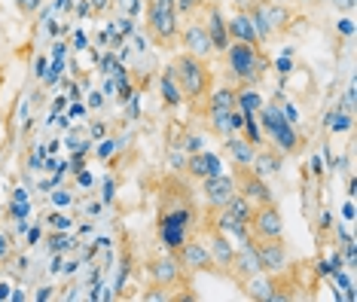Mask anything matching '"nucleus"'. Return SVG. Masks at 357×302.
Returning <instances> with one entry per match:
<instances>
[{
    "label": "nucleus",
    "mask_w": 357,
    "mask_h": 302,
    "mask_svg": "<svg viewBox=\"0 0 357 302\" xmlns=\"http://www.w3.org/2000/svg\"><path fill=\"white\" fill-rule=\"evenodd\" d=\"M272 61L269 55L263 52L259 46H250V43H238L232 40L223 52V77L229 86H259L269 73Z\"/></svg>",
    "instance_id": "nucleus-1"
},
{
    "label": "nucleus",
    "mask_w": 357,
    "mask_h": 302,
    "mask_svg": "<svg viewBox=\"0 0 357 302\" xmlns=\"http://www.w3.org/2000/svg\"><path fill=\"white\" fill-rule=\"evenodd\" d=\"M199 232V211L192 199H181L177 205H165L162 202L159 220H156V241L162 250H177L190 235Z\"/></svg>",
    "instance_id": "nucleus-2"
},
{
    "label": "nucleus",
    "mask_w": 357,
    "mask_h": 302,
    "mask_svg": "<svg viewBox=\"0 0 357 302\" xmlns=\"http://www.w3.org/2000/svg\"><path fill=\"white\" fill-rule=\"evenodd\" d=\"M168 68H172L177 86H181L183 101L192 104V107H199L205 101V95L214 89V70H211L205 59H196L190 52H177Z\"/></svg>",
    "instance_id": "nucleus-3"
},
{
    "label": "nucleus",
    "mask_w": 357,
    "mask_h": 302,
    "mask_svg": "<svg viewBox=\"0 0 357 302\" xmlns=\"http://www.w3.org/2000/svg\"><path fill=\"white\" fill-rule=\"evenodd\" d=\"M144 31L156 49H165V52L177 49V31H181L177 0H147L144 3Z\"/></svg>",
    "instance_id": "nucleus-4"
},
{
    "label": "nucleus",
    "mask_w": 357,
    "mask_h": 302,
    "mask_svg": "<svg viewBox=\"0 0 357 302\" xmlns=\"http://www.w3.org/2000/svg\"><path fill=\"white\" fill-rule=\"evenodd\" d=\"M257 119H259L263 135L269 137V144L281 153V156H299V153H303V146H305L303 135H299V128L281 113L278 101L263 104V107L257 110Z\"/></svg>",
    "instance_id": "nucleus-5"
},
{
    "label": "nucleus",
    "mask_w": 357,
    "mask_h": 302,
    "mask_svg": "<svg viewBox=\"0 0 357 302\" xmlns=\"http://www.w3.org/2000/svg\"><path fill=\"white\" fill-rule=\"evenodd\" d=\"M174 259H177V266L183 269V275H199V272H217V266H214V259H211L208 254V244L199 239V235H190L181 248L172 250Z\"/></svg>",
    "instance_id": "nucleus-6"
},
{
    "label": "nucleus",
    "mask_w": 357,
    "mask_h": 302,
    "mask_svg": "<svg viewBox=\"0 0 357 302\" xmlns=\"http://www.w3.org/2000/svg\"><path fill=\"white\" fill-rule=\"evenodd\" d=\"M248 229L254 235V241H263V239H281L284 235V217H281V208L275 205H257L254 214L248 220Z\"/></svg>",
    "instance_id": "nucleus-7"
},
{
    "label": "nucleus",
    "mask_w": 357,
    "mask_h": 302,
    "mask_svg": "<svg viewBox=\"0 0 357 302\" xmlns=\"http://www.w3.org/2000/svg\"><path fill=\"white\" fill-rule=\"evenodd\" d=\"M257 257H259V266H263V272L269 275H281L284 269H290L294 263V254H290V244L281 239H263L257 241Z\"/></svg>",
    "instance_id": "nucleus-8"
},
{
    "label": "nucleus",
    "mask_w": 357,
    "mask_h": 302,
    "mask_svg": "<svg viewBox=\"0 0 357 302\" xmlns=\"http://www.w3.org/2000/svg\"><path fill=\"white\" fill-rule=\"evenodd\" d=\"M202 24H205L208 37H211V46H214V55H223L226 46L232 43L229 40V31H226V13L223 6L217 3V0H208L205 6H202Z\"/></svg>",
    "instance_id": "nucleus-9"
},
{
    "label": "nucleus",
    "mask_w": 357,
    "mask_h": 302,
    "mask_svg": "<svg viewBox=\"0 0 357 302\" xmlns=\"http://www.w3.org/2000/svg\"><path fill=\"white\" fill-rule=\"evenodd\" d=\"M235 190H238V195H245V199L250 202V205H272L275 195H272V186L263 181V177H257L250 168H235Z\"/></svg>",
    "instance_id": "nucleus-10"
},
{
    "label": "nucleus",
    "mask_w": 357,
    "mask_h": 302,
    "mask_svg": "<svg viewBox=\"0 0 357 302\" xmlns=\"http://www.w3.org/2000/svg\"><path fill=\"white\" fill-rule=\"evenodd\" d=\"M177 46H181V52H190V55L205 59V61L214 55V46H211V37H208V31L202 22L181 24V31H177Z\"/></svg>",
    "instance_id": "nucleus-11"
},
{
    "label": "nucleus",
    "mask_w": 357,
    "mask_h": 302,
    "mask_svg": "<svg viewBox=\"0 0 357 302\" xmlns=\"http://www.w3.org/2000/svg\"><path fill=\"white\" fill-rule=\"evenodd\" d=\"M199 183H202V199H205L208 214L217 208H223L226 202L238 192L235 190V177L226 174V171H220V174H214V177H205V181H199Z\"/></svg>",
    "instance_id": "nucleus-12"
},
{
    "label": "nucleus",
    "mask_w": 357,
    "mask_h": 302,
    "mask_svg": "<svg viewBox=\"0 0 357 302\" xmlns=\"http://www.w3.org/2000/svg\"><path fill=\"white\" fill-rule=\"evenodd\" d=\"M223 171V159L220 153L214 150H199V153H190L183 162V174L190 181H205V177H214Z\"/></svg>",
    "instance_id": "nucleus-13"
},
{
    "label": "nucleus",
    "mask_w": 357,
    "mask_h": 302,
    "mask_svg": "<svg viewBox=\"0 0 357 302\" xmlns=\"http://www.w3.org/2000/svg\"><path fill=\"white\" fill-rule=\"evenodd\" d=\"M147 278H150V284H168V287H177V284L183 281V269L177 266L172 250H165L162 257H153L147 263Z\"/></svg>",
    "instance_id": "nucleus-14"
},
{
    "label": "nucleus",
    "mask_w": 357,
    "mask_h": 302,
    "mask_svg": "<svg viewBox=\"0 0 357 302\" xmlns=\"http://www.w3.org/2000/svg\"><path fill=\"white\" fill-rule=\"evenodd\" d=\"M263 272V266H259V257H257V241H238V248H235V259H232V269H229V278L235 281H245L250 275Z\"/></svg>",
    "instance_id": "nucleus-15"
},
{
    "label": "nucleus",
    "mask_w": 357,
    "mask_h": 302,
    "mask_svg": "<svg viewBox=\"0 0 357 302\" xmlns=\"http://www.w3.org/2000/svg\"><path fill=\"white\" fill-rule=\"evenodd\" d=\"M205 244H208V254H211V259H214L217 272H226V275H229L232 259H235V241H232L226 232H220V229H214V226H211Z\"/></svg>",
    "instance_id": "nucleus-16"
},
{
    "label": "nucleus",
    "mask_w": 357,
    "mask_h": 302,
    "mask_svg": "<svg viewBox=\"0 0 357 302\" xmlns=\"http://www.w3.org/2000/svg\"><path fill=\"white\" fill-rule=\"evenodd\" d=\"M226 31H229V40H238V43H250V46H259L257 40V31H254V22L245 6H235L232 15H226Z\"/></svg>",
    "instance_id": "nucleus-17"
},
{
    "label": "nucleus",
    "mask_w": 357,
    "mask_h": 302,
    "mask_svg": "<svg viewBox=\"0 0 357 302\" xmlns=\"http://www.w3.org/2000/svg\"><path fill=\"white\" fill-rule=\"evenodd\" d=\"M238 284H241V290H245V296L254 302H269L272 293L278 290V281H275V275H269V272H257Z\"/></svg>",
    "instance_id": "nucleus-18"
},
{
    "label": "nucleus",
    "mask_w": 357,
    "mask_h": 302,
    "mask_svg": "<svg viewBox=\"0 0 357 302\" xmlns=\"http://www.w3.org/2000/svg\"><path fill=\"white\" fill-rule=\"evenodd\" d=\"M248 168L254 171L257 177H263V181H269V177H275V174H278V171L284 168V156H281L278 150H275V146H263V150H259V146H257L254 162H250Z\"/></svg>",
    "instance_id": "nucleus-19"
},
{
    "label": "nucleus",
    "mask_w": 357,
    "mask_h": 302,
    "mask_svg": "<svg viewBox=\"0 0 357 302\" xmlns=\"http://www.w3.org/2000/svg\"><path fill=\"white\" fill-rule=\"evenodd\" d=\"M266 6V19H269V28L275 37H284L290 31V24H294V10H290V3H284V0H269Z\"/></svg>",
    "instance_id": "nucleus-20"
},
{
    "label": "nucleus",
    "mask_w": 357,
    "mask_h": 302,
    "mask_svg": "<svg viewBox=\"0 0 357 302\" xmlns=\"http://www.w3.org/2000/svg\"><path fill=\"white\" fill-rule=\"evenodd\" d=\"M223 153L232 159V165H235V168H248L250 162H254L257 146H254V144H248L241 135H229V137H223Z\"/></svg>",
    "instance_id": "nucleus-21"
},
{
    "label": "nucleus",
    "mask_w": 357,
    "mask_h": 302,
    "mask_svg": "<svg viewBox=\"0 0 357 302\" xmlns=\"http://www.w3.org/2000/svg\"><path fill=\"white\" fill-rule=\"evenodd\" d=\"M159 98H162V104H165L168 110H177V107H183V92H181V86H177V80H174V73L172 68H165L159 73Z\"/></svg>",
    "instance_id": "nucleus-22"
},
{
    "label": "nucleus",
    "mask_w": 357,
    "mask_h": 302,
    "mask_svg": "<svg viewBox=\"0 0 357 302\" xmlns=\"http://www.w3.org/2000/svg\"><path fill=\"white\" fill-rule=\"evenodd\" d=\"M245 10H248V15H250V22H254V31H257L259 46L272 43L275 34H272V28H269V19H266V6H263V3H254V0H248Z\"/></svg>",
    "instance_id": "nucleus-23"
},
{
    "label": "nucleus",
    "mask_w": 357,
    "mask_h": 302,
    "mask_svg": "<svg viewBox=\"0 0 357 302\" xmlns=\"http://www.w3.org/2000/svg\"><path fill=\"white\" fill-rule=\"evenodd\" d=\"M229 113L232 110H202L208 132L214 137H220V141H223V137H229V135H235L232 132V122H229Z\"/></svg>",
    "instance_id": "nucleus-24"
},
{
    "label": "nucleus",
    "mask_w": 357,
    "mask_h": 302,
    "mask_svg": "<svg viewBox=\"0 0 357 302\" xmlns=\"http://www.w3.org/2000/svg\"><path fill=\"white\" fill-rule=\"evenodd\" d=\"M263 104V92L257 86H235V107L241 113H257Z\"/></svg>",
    "instance_id": "nucleus-25"
},
{
    "label": "nucleus",
    "mask_w": 357,
    "mask_h": 302,
    "mask_svg": "<svg viewBox=\"0 0 357 302\" xmlns=\"http://www.w3.org/2000/svg\"><path fill=\"white\" fill-rule=\"evenodd\" d=\"M205 110H235V86H220L211 89L205 95Z\"/></svg>",
    "instance_id": "nucleus-26"
},
{
    "label": "nucleus",
    "mask_w": 357,
    "mask_h": 302,
    "mask_svg": "<svg viewBox=\"0 0 357 302\" xmlns=\"http://www.w3.org/2000/svg\"><path fill=\"white\" fill-rule=\"evenodd\" d=\"M77 235L74 232H64V229H50L46 235V250L50 254H70V250L77 248Z\"/></svg>",
    "instance_id": "nucleus-27"
},
{
    "label": "nucleus",
    "mask_w": 357,
    "mask_h": 302,
    "mask_svg": "<svg viewBox=\"0 0 357 302\" xmlns=\"http://www.w3.org/2000/svg\"><path fill=\"white\" fill-rule=\"evenodd\" d=\"M324 126H327V132H330V135H339V132H351L354 119H351V113L342 110V107L336 104V107L327 113V122H324Z\"/></svg>",
    "instance_id": "nucleus-28"
},
{
    "label": "nucleus",
    "mask_w": 357,
    "mask_h": 302,
    "mask_svg": "<svg viewBox=\"0 0 357 302\" xmlns=\"http://www.w3.org/2000/svg\"><path fill=\"white\" fill-rule=\"evenodd\" d=\"M46 226H50V229L74 232V226H77V214H68V211L55 208V211H50V214H46Z\"/></svg>",
    "instance_id": "nucleus-29"
},
{
    "label": "nucleus",
    "mask_w": 357,
    "mask_h": 302,
    "mask_svg": "<svg viewBox=\"0 0 357 302\" xmlns=\"http://www.w3.org/2000/svg\"><path fill=\"white\" fill-rule=\"evenodd\" d=\"M241 137H245L248 144H254V146H263V128H259V119H257V113H245V126H241Z\"/></svg>",
    "instance_id": "nucleus-30"
},
{
    "label": "nucleus",
    "mask_w": 357,
    "mask_h": 302,
    "mask_svg": "<svg viewBox=\"0 0 357 302\" xmlns=\"http://www.w3.org/2000/svg\"><path fill=\"white\" fill-rule=\"evenodd\" d=\"M172 290L174 287H168V284H150V290H144L141 299L144 302H172V299H181V296H174Z\"/></svg>",
    "instance_id": "nucleus-31"
},
{
    "label": "nucleus",
    "mask_w": 357,
    "mask_h": 302,
    "mask_svg": "<svg viewBox=\"0 0 357 302\" xmlns=\"http://www.w3.org/2000/svg\"><path fill=\"white\" fill-rule=\"evenodd\" d=\"M50 202H52V208H61V211H70V208L77 205L74 192L64 190V183H61V186H55V190H50Z\"/></svg>",
    "instance_id": "nucleus-32"
},
{
    "label": "nucleus",
    "mask_w": 357,
    "mask_h": 302,
    "mask_svg": "<svg viewBox=\"0 0 357 302\" xmlns=\"http://www.w3.org/2000/svg\"><path fill=\"white\" fill-rule=\"evenodd\" d=\"M339 269H345V259H342V254H339L336 248H333V250H330V257H324L321 263H318V272L330 278V275H336Z\"/></svg>",
    "instance_id": "nucleus-33"
},
{
    "label": "nucleus",
    "mask_w": 357,
    "mask_h": 302,
    "mask_svg": "<svg viewBox=\"0 0 357 302\" xmlns=\"http://www.w3.org/2000/svg\"><path fill=\"white\" fill-rule=\"evenodd\" d=\"M77 217H86V220H95L101 214V208H104V202H92V199H83V202H77Z\"/></svg>",
    "instance_id": "nucleus-34"
},
{
    "label": "nucleus",
    "mask_w": 357,
    "mask_h": 302,
    "mask_svg": "<svg viewBox=\"0 0 357 302\" xmlns=\"http://www.w3.org/2000/svg\"><path fill=\"white\" fill-rule=\"evenodd\" d=\"M13 6L22 19H34V15L40 13V6H43V0H13Z\"/></svg>",
    "instance_id": "nucleus-35"
},
{
    "label": "nucleus",
    "mask_w": 357,
    "mask_h": 302,
    "mask_svg": "<svg viewBox=\"0 0 357 302\" xmlns=\"http://www.w3.org/2000/svg\"><path fill=\"white\" fill-rule=\"evenodd\" d=\"M95 144H98V146H95V156H98L101 162H107L113 153H116V146H119L116 137H107V135H104L101 141H95Z\"/></svg>",
    "instance_id": "nucleus-36"
},
{
    "label": "nucleus",
    "mask_w": 357,
    "mask_h": 302,
    "mask_svg": "<svg viewBox=\"0 0 357 302\" xmlns=\"http://www.w3.org/2000/svg\"><path fill=\"white\" fill-rule=\"evenodd\" d=\"M181 150L190 156V153H199V150H205V137L202 135H186L183 141H181Z\"/></svg>",
    "instance_id": "nucleus-37"
},
{
    "label": "nucleus",
    "mask_w": 357,
    "mask_h": 302,
    "mask_svg": "<svg viewBox=\"0 0 357 302\" xmlns=\"http://www.w3.org/2000/svg\"><path fill=\"white\" fill-rule=\"evenodd\" d=\"M205 3H208V0H177V13H181V15H199V10Z\"/></svg>",
    "instance_id": "nucleus-38"
},
{
    "label": "nucleus",
    "mask_w": 357,
    "mask_h": 302,
    "mask_svg": "<svg viewBox=\"0 0 357 302\" xmlns=\"http://www.w3.org/2000/svg\"><path fill=\"white\" fill-rule=\"evenodd\" d=\"M113 199H116V177L107 174L104 177V192H101V202H104V208L113 205Z\"/></svg>",
    "instance_id": "nucleus-39"
},
{
    "label": "nucleus",
    "mask_w": 357,
    "mask_h": 302,
    "mask_svg": "<svg viewBox=\"0 0 357 302\" xmlns=\"http://www.w3.org/2000/svg\"><path fill=\"white\" fill-rule=\"evenodd\" d=\"M74 174H77V186H79V190H92V186H95V177H92V171H86V165H79Z\"/></svg>",
    "instance_id": "nucleus-40"
},
{
    "label": "nucleus",
    "mask_w": 357,
    "mask_h": 302,
    "mask_svg": "<svg viewBox=\"0 0 357 302\" xmlns=\"http://www.w3.org/2000/svg\"><path fill=\"white\" fill-rule=\"evenodd\" d=\"M40 235H43V226H40V223L28 226V232H25V244H28V248H34V244H40Z\"/></svg>",
    "instance_id": "nucleus-41"
},
{
    "label": "nucleus",
    "mask_w": 357,
    "mask_h": 302,
    "mask_svg": "<svg viewBox=\"0 0 357 302\" xmlns=\"http://www.w3.org/2000/svg\"><path fill=\"white\" fill-rule=\"evenodd\" d=\"M10 257H13V239L10 235H0V263H6Z\"/></svg>",
    "instance_id": "nucleus-42"
},
{
    "label": "nucleus",
    "mask_w": 357,
    "mask_h": 302,
    "mask_svg": "<svg viewBox=\"0 0 357 302\" xmlns=\"http://www.w3.org/2000/svg\"><path fill=\"white\" fill-rule=\"evenodd\" d=\"M34 299H37V302H50V299H55V287H52V284H43V287H37Z\"/></svg>",
    "instance_id": "nucleus-43"
},
{
    "label": "nucleus",
    "mask_w": 357,
    "mask_h": 302,
    "mask_svg": "<svg viewBox=\"0 0 357 302\" xmlns=\"http://www.w3.org/2000/svg\"><path fill=\"white\" fill-rule=\"evenodd\" d=\"M86 132H89V137H92V141H101V137L107 135V126H104V122H92Z\"/></svg>",
    "instance_id": "nucleus-44"
},
{
    "label": "nucleus",
    "mask_w": 357,
    "mask_h": 302,
    "mask_svg": "<svg viewBox=\"0 0 357 302\" xmlns=\"http://www.w3.org/2000/svg\"><path fill=\"white\" fill-rule=\"evenodd\" d=\"M86 113H89V107H86L83 101H70V107H68V116L70 119H79V116H86Z\"/></svg>",
    "instance_id": "nucleus-45"
},
{
    "label": "nucleus",
    "mask_w": 357,
    "mask_h": 302,
    "mask_svg": "<svg viewBox=\"0 0 357 302\" xmlns=\"http://www.w3.org/2000/svg\"><path fill=\"white\" fill-rule=\"evenodd\" d=\"M339 107L348 110V113L354 110V86H348V89H345V95H342V101H339Z\"/></svg>",
    "instance_id": "nucleus-46"
},
{
    "label": "nucleus",
    "mask_w": 357,
    "mask_h": 302,
    "mask_svg": "<svg viewBox=\"0 0 357 302\" xmlns=\"http://www.w3.org/2000/svg\"><path fill=\"white\" fill-rule=\"evenodd\" d=\"M86 107H89V110H101V107H104V92H89Z\"/></svg>",
    "instance_id": "nucleus-47"
},
{
    "label": "nucleus",
    "mask_w": 357,
    "mask_h": 302,
    "mask_svg": "<svg viewBox=\"0 0 357 302\" xmlns=\"http://www.w3.org/2000/svg\"><path fill=\"white\" fill-rule=\"evenodd\" d=\"M46 70H50V61H46V55H40V59L34 61V77H37V80H43V77H46Z\"/></svg>",
    "instance_id": "nucleus-48"
},
{
    "label": "nucleus",
    "mask_w": 357,
    "mask_h": 302,
    "mask_svg": "<svg viewBox=\"0 0 357 302\" xmlns=\"http://www.w3.org/2000/svg\"><path fill=\"white\" fill-rule=\"evenodd\" d=\"M40 171H46V174H55V171H59V159L50 153V156L43 159V165H40ZM61 174H64V171H61Z\"/></svg>",
    "instance_id": "nucleus-49"
},
{
    "label": "nucleus",
    "mask_w": 357,
    "mask_h": 302,
    "mask_svg": "<svg viewBox=\"0 0 357 302\" xmlns=\"http://www.w3.org/2000/svg\"><path fill=\"white\" fill-rule=\"evenodd\" d=\"M336 28H339V34H342V37H351V34H354V24H351V19H339Z\"/></svg>",
    "instance_id": "nucleus-50"
},
{
    "label": "nucleus",
    "mask_w": 357,
    "mask_h": 302,
    "mask_svg": "<svg viewBox=\"0 0 357 302\" xmlns=\"http://www.w3.org/2000/svg\"><path fill=\"white\" fill-rule=\"evenodd\" d=\"M342 220H345V223H354V199H348V202H345V208H342Z\"/></svg>",
    "instance_id": "nucleus-51"
},
{
    "label": "nucleus",
    "mask_w": 357,
    "mask_h": 302,
    "mask_svg": "<svg viewBox=\"0 0 357 302\" xmlns=\"http://www.w3.org/2000/svg\"><path fill=\"white\" fill-rule=\"evenodd\" d=\"M10 299H13V302H25V299H28V293L22 290V287H13V290H10Z\"/></svg>",
    "instance_id": "nucleus-52"
},
{
    "label": "nucleus",
    "mask_w": 357,
    "mask_h": 302,
    "mask_svg": "<svg viewBox=\"0 0 357 302\" xmlns=\"http://www.w3.org/2000/svg\"><path fill=\"white\" fill-rule=\"evenodd\" d=\"M74 43H77V49H86V46H89V40H86V34H83V31H77Z\"/></svg>",
    "instance_id": "nucleus-53"
},
{
    "label": "nucleus",
    "mask_w": 357,
    "mask_h": 302,
    "mask_svg": "<svg viewBox=\"0 0 357 302\" xmlns=\"http://www.w3.org/2000/svg\"><path fill=\"white\" fill-rule=\"evenodd\" d=\"M10 290H13V284L0 281V299H10Z\"/></svg>",
    "instance_id": "nucleus-54"
},
{
    "label": "nucleus",
    "mask_w": 357,
    "mask_h": 302,
    "mask_svg": "<svg viewBox=\"0 0 357 302\" xmlns=\"http://www.w3.org/2000/svg\"><path fill=\"white\" fill-rule=\"evenodd\" d=\"M64 49H68V43H55L52 55H55V59H64Z\"/></svg>",
    "instance_id": "nucleus-55"
},
{
    "label": "nucleus",
    "mask_w": 357,
    "mask_h": 302,
    "mask_svg": "<svg viewBox=\"0 0 357 302\" xmlns=\"http://www.w3.org/2000/svg\"><path fill=\"white\" fill-rule=\"evenodd\" d=\"M13 202H28V192L25 190H15L13 192Z\"/></svg>",
    "instance_id": "nucleus-56"
},
{
    "label": "nucleus",
    "mask_w": 357,
    "mask_h": 302,
    "mask_svg": "<svg viewBox=\"0 0 357 302\" xmlns=\"http://www.w3.org/2000/svg\"><path fill=\"white\" fill-rule=\"evenodd\" d=\"M46 150H50V153H52V156H55V153H59V150H61V141H50V146H46Z\"/></svg>",
    "instance_id": "nucleus-57"
},
{
    "label": "nucleus",
    "mask_w": 357,
    "mask_h": 302,
    "mask_svg": "<svg viewBox=\"0 0 357 302\" xmlns=\"http://www.w3.org/2000/svg\"><path fill=\"white\" fill-rule=\"evenodd\" d=\"M287 3H314V0H287Z\"/></svg>",
    "instance_id": "nucleus-58"
},
{
    "label": "nucleus",
    "mask_w": 357,
    "mask_h": 302,
    "mask_svg": "<svg viewBox=\"0 0 357 302\" xmlns=\"http://www.w3.org/2000/svg\"><path fill=\"white\" fill-rule=\"evenodd\" d=\"M254 3H269V0H254Z\"/></svg>",
    "instance_id": "nucleus-59"
}]
</instances>
